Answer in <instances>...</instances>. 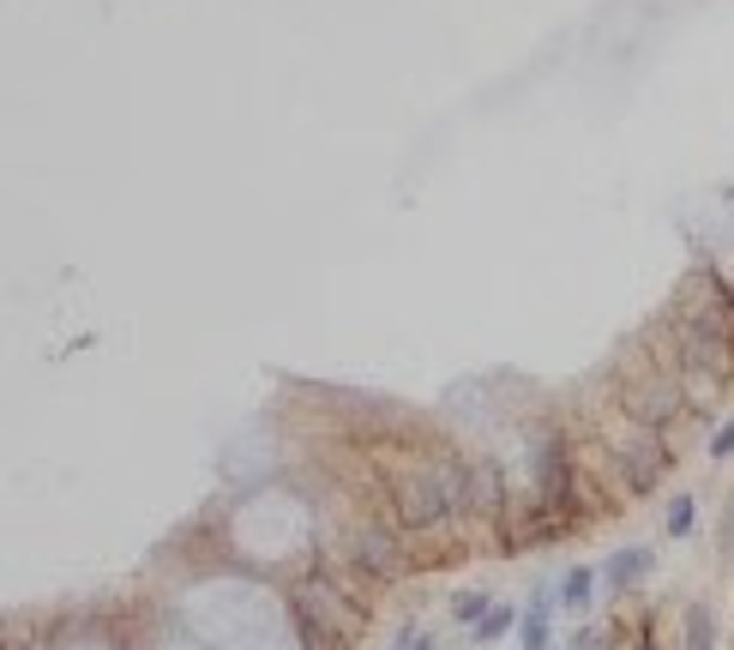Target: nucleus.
<instances>
[{"label": "nucleus", "mask_w": 734, "mask_h": 650, "mask_svg": "<svg viewBox=\"0 0 734 650\" xmlns=\"http://www.w3.org/2000/svg\"><path fill=\"white\" fill-rule=\"evenodd\" d=\"M548 620H554V603L536 596V603L524 608V650H548Z\"/></svg>", "instance_id": "1"}, {"label": "nucleus", "mask_w": 734, "mask_h": 650, "mask_svg": "<svg viewBox=\"0 0 734 650\" xmlns=\"http://www.w3.org/2000/svg\"><path fill=\"white\" fill-rule=\"evenodd\" d=\"M644 572H650V548H626V554H614L609 579H614V591H626V584H638Z\"/></svg>", "instance_id": "2"}, {"label": "nucleus", "mask_w": 734, "mask_h": 650, "mask_svg": "<svg viewBox=\"0 0 734 650\" xmlns=\"http://www.w3.org/2000/svg\"><path fill=\"white\" fill-rule=\"evenodd\" d=\"M590 591H596V572H590V566H572V572H566V584H560L566 608H578V615H584V608H590Z\"/></svg>", "instance_id": "3"}, {"label": "nucleus", "mask_w": 734, "mask_h": 650, "mask_svg": "<svg viewBox=\"0 0 734 650\" xmlns=\"http://www.w3.org/2000/svg\"><path fill=\"white\" fill-rule=\"evenodd\" d=\"M512 620H518V608H494V603H487V615L475 620V639H482V645H494L500 632H512Z\"/></svg>", "instance_id": "4"}, {"label": "nucleus", "mask_w": 734, "mask_h": 650, "mask_svg": "<svg viewBox=\"0 0 734 650\" xmlns=\"http://www.w3.org/2000/svg\"><path fill=\"white\" fill-rule=\"evenodd\" d=\"M711 645H716L711 615H704V608H692V615H687V650H711Z\"/></svg>", "instance_id": "5"}, {"label": "nucleus", "mask_w": 734, "mask_h": 650, "mask_svg": "<svg viewBox=\"0 0 734 650\" xmlns=\"http://www.w3.org/2000/svg\"><path fill=\"white\" fill-rule=\"evenodd\" d=\"M692 525H699V513H692V500L680 494V500L668 506V530H675V537H692Z\"/></svg>", "instance_id": "6"}, {"label": "nucleus", "mask_w": 734, "mask_h": 650, "mask_svg": "<svg viewBox=\"0 0 734 650\" xmlns=\"http://www.w3.org/2000/svg\"><path fill=\"white\" fill-rule=\"evenodd\" d=\"M734 452V416H728V428H716V440H711V458H728Z\"/></svg>", "instance_id": "7"}]
</instances>
